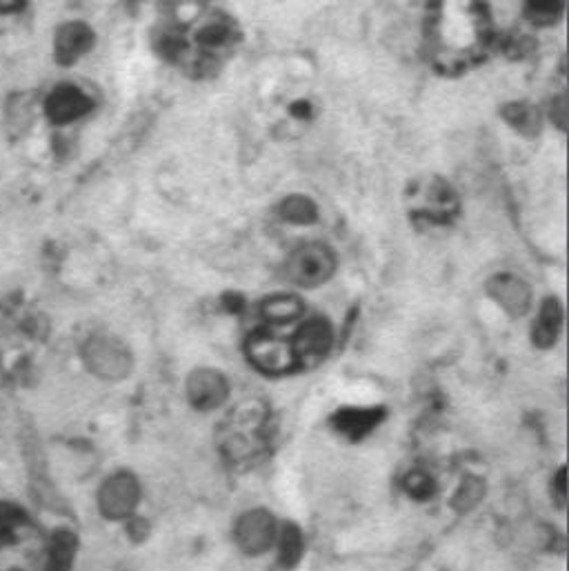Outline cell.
Returning <instances> with one entry per match:
<instances>
[{
	"instance_id": "6da1fadb",
	"label": "cell",
	"mask_w": 569,
	"mask_h": 571,
	"mask_svg": "<svg viewBox=\"0 0 569 571\" xmlns=\"http://www.w3.org/2000/svg\"><path fill=\"white\" fill-rule=\"evenodd\" d=\"M437 14V51L445 67L463 65L485 47V14L478 0H443Z\"/></svg>"
},
{
	"instance_id": "7a4b0ae2",
	"label": "cell",
	"mask_w": 569,
	"mask_h": 571,
	"mask_svg": "<svg viewBox=\"0 0 569 571\" xmlns=\"http://www.w3.org/2000/svg\"><path fill=\"white\" fill-rule=\"evenodd\" d=\"M83 361L88 370L107 383H120L131 374L133 359L129 349L114 336H92L83 345Z\"/></svg>"
},
{
	"instance_id": "3957f363",
	"label": "cell",
	"mask_w": 569,
	"mask_h": 571,
	"mask_svg": "<svg viewBox=\"0 0 569 571\" xmlns=\"http://www.w3.org/2000/svg\"><path fill=\"white\" fill-rule=\"evenodd\" d=\"M336 271V256L323 243H307L299 247L288 260V276L305 290L321 288Z\"/></svg>"
},
{
	"instance_id": "277c9868",
	"label": "cell",
	"mask_w": 569,
	"mask_h": 571,
	"mask_svg": "<svg viewBox=\"0 0 569 571\" xmlns=\"http://www.w3.org/2000/svg\"><path fill=\"white\" fill-rule=\"evenodd\" d=\"M140 501V482L129 471L112 474L98 489V510L109 521L129 518Z\"/></svg>"
},
{
	"instance_id": "5b68a950",
	"label": "cell",
	"mask_w": 569,
	"mask_h": 571,
	"mask_svg": "<svg viewBox=\"0 0 569 571\" xmlns=\"http://www.w3.org/2000/svg\"><path fill=\"white\" fill-rule=\"evenodd\" d=\"M247 359L267 376H282L297 368L292 345L265 331H256L247 340Z\"/></svg>"
},
{
	"instance_id": "8992f818",
	"label": "cell",
	"mask_w": 569,
	"mask_h": 571,
	"mask_svg": "<svg viewBox=\"0 0 569 571\" xmlns=\"http://www.w3.org/2000/svg\"><path fill=\"white\" fill-rule=\"evenodd\" d=\"M332 342L334 331L325 318L307 321L290 342L297 368H316L318 363H323L332 349Z\"/></svg>"
},
{
	"instance_id": "52a82bcc",
	"label": "cell",
	"mask_w": 569,
	"mask_h": 571,
	"mask_svg": "<svg viewBox=\"0 0 569 571\" xmlns=\"http://www.w3.org/2000/svg\"><path fill=\"white\" fill-rule=\"evenodd\" d=\"M234 538L247 556H260L276 540V521L267 510H252L239 518Z\"/></svg>"
},
{
	"instance_id": "ba28073f",
	"label": "cell",
	"mask_w": 569,
	"mask_h": 571,
	"mask_svg": "<svg viewBox=\"0 0 569 571\" xmlns=\"http://www.w3.org/2000/svg\"><path fill=\"white\" fill-rule=\"evenodd\" d=\"M187 398L198 411L219 409L230 398V383L219 370H194L187 378Z\"/></svg>"
},
{
	"instance_id": "9c48e42d",
	"label": "cell",
	"mask_w": 569,
	"mask_h": 571,
	"mask_svg": "<svg viewBox=\"0 0 569 571\" xmlns=\"http://www.w3.org/2000/svg\"><path fill=\"white\" fill-rule=\"evenodd\" d=\"M92 98L77 85L62 83L49 92L45 98V116L54 125H69L92 112Z\"/></svg>"
},
{
	"instance_id": "30bf717a",
	"label": "cell",
	"mask_w": 569,
	"mask_h": 571,
	"mask_svg": "<svg viewBox=\"0 0 569 571\" xmlns=\"http://www.w3.org/2000/svg\"><path fill=\"white\" fill-rule=\"evenodd\" d=\"M487 294L512 318H521L532 307L530 284L514 273H496L487 282Z\"/></svg>"
},
{
	"instance_id": "8fae6325",
	"label": "cell",
	"mask_w": 569,
	"mask_h": 571,
	"mask_svg": "<svg viewBox=\"0 0 569 571\" xmlns=\"http://www.w3.org/2000/svg\"><path fill=\"white\" fill-rule=\"evenodd\" d=\"M94 47V32L81 21H69L58 27L54 36V58L58 65L69 67L81 60Z\"/></svg>"
},
{
	"instance_id": "7c38bea8",
	"label": "cell",
	"mask_w": 569,
	"mask_h": 571,
	"mask_svg": "<svg viewBox=\"0 0 569 571\" xmlns=\"http://www.w3.org/2000/svg\"><path fill=\"white\" fill-rule=\"evenodd\" d=\"M385 411L381 407H349V409H340L338 413H334L332 422L336 430L351 439V441H359L363 436H368L374 427L383 420Z\"/></svg>"
},
{
	"instance_id": "4fadbf2b",
	"label": "cell",
	"mask_w": 569,
	"mask_h": 571,
	"mask_svg": "<svg viewBox=\"0 0 569 571\" xmlns=\"http://www.w3.org/2000/svg\"><path fill=\"white\" fill-rule=\"evenodd\" d=\"M422 213H427L432 221H448L452 213L456 211L458 202H456V196L452 191V187L443 180H430V185H427L422 189Z\"/></svg>"
},
{
	"instance_id": "5bb4252c",
	"label": "cell",
	"mask_w": 569,
	"mask_h": 571,
	"mask_svg": "<svg viewBox=\"0 0 569 571\" xmlns=\"http://www.w3.org/2000/svg\"><path fill=\"white\" fill-rule=\"evenodd\" d=\"M79 538L69 529H56L47 543V558L43 571H69L74 564Z\"/></svg>"
},
{
	"instance_id": "9a60e30c",
	"label": "cell",
	"mask_w": 569,
	"mask_h": 571,
	"mask_svg": "<svg viewBox=\"0 0 569 571\" xmlns=\"http://www.w3.org/2000/svg\"><path fill=\"white\" fill-rule=\"evenodd\" d=\"M560 327H562V307L556 299H547L543 305H541V312H538V318L534 321V327H532V342L536 347H551L560 334Z\"/></svg>"
},
{
	"instance_id": "2e32d148",
	"label": "cell",
	"mask_w": 569,
	"mask_h": 571,
	"mask_svg": "<svg viewBox=\"0 0 569 571\" xmlns=\"http://www.w3.org/2000/svg\"><path fill=\"white\" fill-rule=\"evenodd\" d=\"M503 118L506 123L519 131L525 138H536L541 133L543 120H541V112L530 105V103H510L503 107Z\"/></svg>"
},
{
	"instance_id": "e0dca14e",
	"label": "cell",
	"mask_w": 569,
	"mask_h": 571,
	"mask_svg": "<svg viewBox=\"0 0 569 571\" xmlns=\"http://www.w3.org/2000/svg\"><path fill=\"white\" fill-rule=\"evenodd\" d=\"M263 316L267 323L271 325H284V323H292L297 321L303 312H305V305L299 296L294 294H278V296H271L263 303Z\"/></svg>"
},
{
	"instance_id": "ac0fdd59",
	"label": "cell",
	"mask_w": 569,
	"mask_h": 571,
	"mask_svg": "<svg viewBox=\"0 0 569 571\" xmlns=\"http://www.w3.org/2000/svg\"><path fill=\"white\" fill-rule=\"evenodd\" d=\"M30 525V516L16 503L0 501V547L14 545L23 527Z\"/></svg>"
},
{
	"instance_id": "d6986e66",
	"label": "cell",
	"mask_w": 569,
	"mask_h": 571,
	"mask_svg": "<svg viewBox=\"0 0 569 571\" xmlns=\"http://www.w3.org/2000/svg\"><path fill=\"white\" fill-rule=\"evenodd\" d=\"M280 217L294 225H312L318 221V207L307 196H290L280 205Z\"/></svg>"
},
{
	"instance_id": "ffe728a7",
	"label": "cell",
	"mask_w": 569,
	"mask_h": 571,
	"mask_svg": "<svg viewBox=\"0 0 569 571\" xmlns=\"http://www.w3.org/2000/svg\"><path fill=\"white\" fill-rule=\"evenodd\" d=\"M278 547H280V564L284 569H294L301 562L303 551H305L303 532L294 523H288L280 532Z\"/></svg>"
},
{
	"instance_id": "44dd1931",
	"label": "cell",
	"mask_w": 569,
	"mask_h": 571,
	"mask_svg": "<svg viewBox=\"0 0 569 571\" xmlns=\"http://www.w3.org/2000/svg\"><path fill=\"white\" fill-rule=\"evenodd\" d=\"M565 8V0H525V14L534 25H554Z\"/></svg>"
},
{
	"instance_id": "7402d4cb",
	"label": "cell",
	"mask_w": 569,
	"mask_h": 571,
	"mask_svg": "<svg viewBox=\"0 0 569 571\" xmlns=\"http://www.w3.org/2000/svg\"><path fill=\"white\" fill-rule=\"evenodd\" d=\"M483 496H485V485L478 478H465L454 496V508L461 512L472 510L474 505H478Z\"/></svg>"
},
{
	"instance_id": "603a6c76",
	"label": "cell",
	"mask_w": 569,
	"mask_h": 571,
	"mask_svg": "<svg viewBox=\"0 0 569 571\" xmlns=\"http://www.w3.org/2000/svg\"><path fill=\"white\" fill-rule=\"evenodd\" d=\"M405 489L414 498H418V501H427V498H432V493H434V480L425 471H411L405 478Z\"/></svg>"
},
{
	"instance_id": "cb8c5ba5",
	"label": "cell",
	"mask_w": 569,
	"mask_h": 571,
	"mask_svg": "<svg viewBox=\"0 0 569 571\" xmlns=\"http://www.w3.org/2000/svg\"><path fill=\"white\" fill-rule=\"evenodd\" d=\"M551 493H554V501L558 503V508L567 505V469L565 467H560V471L554 476Z\"/></svg>"
},
{
	"instance_id": "d4e9b609",
	"label": "cell",
	"mask_w": 569,
	"mask_h": 571,
	"mask_svg": "<svg viewBox=\"0 0 569 571\" xmlns=\"http://www.w3.org/2000/svg\"><path fill=\"white\" fill-rule=\"evenodd\" d=\"M551 120L560 127L567 129V98L560 96L554 105H551Z\"/></svg>"
},
{
	"instance_id": "484cf974",
	"label": "cell",
	"mask_w": 569,
	"mask_h": 571,
	"mask_svg": "<svg viewBox=\"0 0 569 571\" xmlns=\"http://www.w3.org/2000/svg\"><path fill=\"white\" fill-rule=\"evenodd\" d=\"M25 8V0H0V16L16 14Z\"/></svg>"
}]
</instances>
